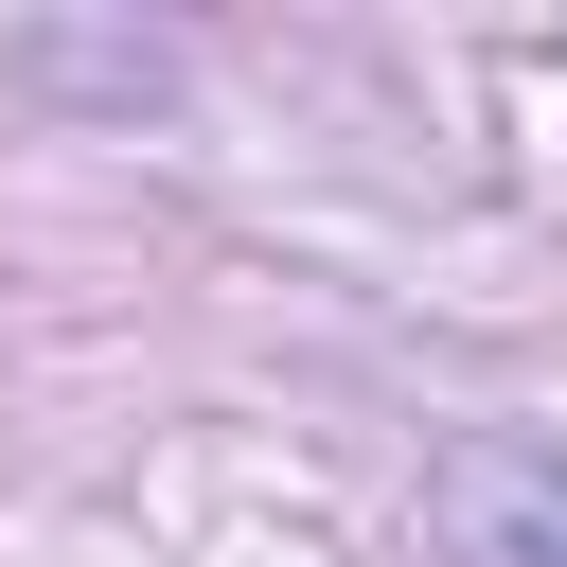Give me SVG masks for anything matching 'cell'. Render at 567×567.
I'll list each match as a JSON object with an SVG mask.
<instances>
[{
  "label": "cell",
  "instance_id": "cell-1",
  "mask_svg": "<svg viewBox=\"0 0 567 567\" xmlns=\"http://www.w3.org/2000/svg\"><path fill=\"white\" fill-rule=\"evenodd\" d=\"M443 532H461V567H567V461L549 443H461Z\"/></svg>",
  "mask_w": 567,
  "mask_h": 567
}]
</instances>
